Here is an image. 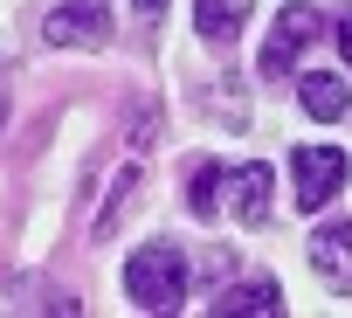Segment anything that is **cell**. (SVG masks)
<instances>
[{"mask_svg":"<svg viewBox=\"0 0 352 318\" xmlns=\"http://www.w3.org/2000/svg\"><path fill=\"white\" fill-rule=\"evenodd\" d=\"M131 201H138V167H131V173H124V180H118V194H111V208H104V215H97V235H111V229H118V222H124V208H131Z\"/></svg>","mask_w":352,"mask_h":318,"instance_id":"cell-11","label":"cell"},{"mask_svg":"<svg viewBox=\"0 0 352 318\" xmlns=\"http://www.w3.org/2000/svg\"><path fill=\"white\" fill-rule=\"evenodd\" d=\"M270 187H276V173H270V159H249V167L221 173V194H228L235 222H249V229H263V222H270Z\"/></svg>","mask_w":352,"mask_h":318,"instance_id":"cell-5","label":"cell"},{"mask_svg":"<svg viewBox=\"0 0 352 318\" xmlns=\"http://www.w3.org/2000/svg\"><path fill=\"white\" fill-rule=\"evenodd\" d=\"M42 35L56 49H104L111 42V8H104V0H56Z\"/></svg>","mask_w":352,"mask_h":318,"instance_id":"cell-4","label":"cell"},{"mask_svg":"<svg viewBox=\"0 0 352 318\" xmlns=\"http://www.w3.org/2000/svg\"><path fill=\"white\" fill-rule=\"evenodd\" d=\"M131 8H138V14H152V21H159V14H166V0H131Z\"/></svg>","mask_w":352,"mask_h":318,"instance_id":"cell-14","label":"cell"},{"mask_svg":"<svg viewBox=\"0 0 352 318\" xmlns=\"http://www.w3.org/2000/svg\"><path fill=\"white\" fill-rule=\"evenodd\" d=\"M124 290L138 311H180L187 304V256L173 249V242H152L124 263Z\"/></svg>","mask_w":352,"mask_h":318,"instance_id":"cell-1","label":"cell"},{"mask_svg":"<svg viewBox=\"0 0 352 318\" xmlns=\"http://www.w3.org/2000/svg\"><path fill=\"white\" fill-rule=\"evenodd\" d=\"M187 208H194L201 222H208V215L221 208V167H214V159H201V167L187 173Z\"/></svg>","mask_w":352,"mask_h":318,"instance_id":"cell-10","label":"cell"},{"mask_svg":"<svg viewBox=\"0 0 352 318\" xmlns=\"http://www.w3.org/2000/svg\"><path fill=\"white\" fill-rule=\"evenodd\" d=\"M152 138H159V118H145V111H138V118H131V145H138V152H145V145H152Z\"/></svg>","mask_w":352,"mask_h":318,"instance_id":"cell-12","label":"cell"},{"mask_svg":"<svg viewBox=\"0 0 352 318\" xmlns=\"http://www.w3.org/2000/svg\"><path fill=\"white\" fill-rule=\"evenodd\" d=\"M318 8H311V0H290V8L276 14V28H270V42H263V83H276V76H290L297 70V56L318 42Z\"/></svg>","mask_w":352,"mask_h":318,"instance_id":"cell-2","label":"cell"},{"mask_svg":"<svg viewBox=\"0 0 352 318\" xmlns=\"http://www.w3.org/2000/svg\"><path fill=\"white\" fill-rule=\"evenodd\" d=\"M297 104L311 111V118H345V76H331V70H304L297 76Z\"/></svg>","mask_w":352,"mask_h":318,"instance_id":"cell-8","label":"cell"},{"mask_svg":"<svg viewBox=\"0 0 352 318\" xmlns=\"http://www.w3.org/2000/svg\"><path fill=\"white\" fill-rule=\"evenodd\" d=\"M331 35H338V49H345V63H352V14H345V21L331 28Z\"/></svg>","mask_w":352,"mask_h":318,"instance_id":"cell-13","label":"cell"},{"mask_svg":"<svg viewBox=\"0 0 352 318\" xmlns=\"http://www.w3.org/2000/svg\"><path fill=\"white\" fill-rule=\"evenodd\" d=\"M208 311H221V318H256V311H263V318H276V311H283V290H276L270 277H256V284H235V290H221Z\"/></svg>","mask_w":352,"mask_h":318,"instance_id":"cell-7","label":"cell"},{"mask_svg":"<svg viewBox=\"0 0 352 318\" xmlns=\"http://www.w3.org/2000/svg\"><path fill=\"white\" fill-rule=\"evenodd\" d=\"M194 21L214 49H228L242 28H249V0H194Z\"/></svg>","mask_w":352,"mask_h":318,"instance_id":"cell-9","label":"cell"},{"mask_svg":"<svg viewBox=\"0 0 352 318\" xmlns=\"http://www.w3.org/2000/svg\"><path fill=\"white\" fill-rule=\"evenodd\" d=\"M311 270H318V284L324 290H352V222H338V229H318L311 235Z\"/></svg>","mask_w":352,"mask_h":318,"instance_id":"cell-6","label":"cell"},{"mask_svg":"<svg viewBox=\"0 0 352 318\" xmlns=\"http://www.w3.org/2000/svg\"><path fill=\"white\" fill-rule=\"evenodd\" d=\"M290 180H297V208H324V201H338V187H345V152L338 145H297L290 152Z\"/></svg>","mask_w":352,"mask_h":318,"instance_id":"cell-3","label":"cell"}]
</instances>
